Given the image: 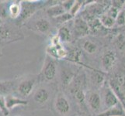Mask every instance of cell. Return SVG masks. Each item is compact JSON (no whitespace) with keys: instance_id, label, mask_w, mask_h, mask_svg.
I'll list each match as a JSON object with an SVG mask.
<instances>
[{"instance_id":"6da1fadb","label":"cell","mask_w":125,"mask_h":116,"mask_svg":"<svg viewBox=\"0 0 125 116\" xmlns=\"http://www.w3.org/2000/svg\"><path fill=\"white\" fill-rule=\"evenodd\" d=\"M41 1H20L21 13L19 18L16 19V25L18 27L25 24L26 22L31 19L35 12L39 10L44 3Z\"/></svg>"},{"instance_id":"7a4b0ae2","label":"cell","mask_w":125,"mask_h":116,"mask_svg":"<svg viewBox=\"0 0 125 116\" xmlns=\"http://www.w3.org/2000/svg\"><path fill=\"white\" fill-rule=\"evenodd\" d=\"M19 28L5 23L0 26V46L24 39L23 34Z\"/></svg>"},{"instance_id":"3957f363","label":"cell","mask_w":125,"mask_h":116,"mask_svg":"<svg viewBox=\"0 0 125 116\" xmlns=\"http://www.w3.org/2000/svg\"><path fill=\"white\" fill-rule=\"evenodd\" d=\"M39 76H30L21 77L18 79L16 85V93L21 97V98H28L33 91L35 86L39 81Z\"/></svg>"},{"instance_id":"277c9868","label":"cell","mask_w":125,"mask_h":116,"mask_svg":"<svg viewBox=\"0 0 125 116\" xmlns=\"http://www.w3.org/2000/svg\"><path fill=\"white\" fill-rule=\"evenodd\" d=\"M102 93H101V99L102 103L103 104L105 110L109 109L114 107L120 105V101L116 95V94L110 88L108 83H105L102 87Z\"/></svg>"},{"instance_id":"5b68a950","label":"cell","mask_w":125,"mask_h":116,"mask_svg":"<svg viewBox=\"0 0 125 116\" xmlns=\"http://www.w3.org/2000/svg\"><path fill=\"white\" fill-rule=\"evenodd\" d=\"M57 64H56L54 59L47 55L41 70V78L49 82L52 81L55 79L56 75H57Z\"/></svg>"},{"instance_id":"8992f818","label":"cell","mask_w":125,"mask_h":116,"mask_svg":"<svg viewBox=\"0 0 125 116\" xmlns=\"http://www.w3.org/2000/svg\"><path fill=\"white\" fill-rule=\"evenodd\" d=\"M85 101L90 109L98 114L102 105L100 94L95 91H88L85 92Z\"/></svg>"},{"instance_id":"52a82bcc","label":"cell","mask_w":125,"mask_h":116,"mask_svg":"<svg viewBox=\"0 0 125 116\" xmlns=\"http://www.w3.org/2000/svg\"><path fill=\"white\" fill-rule=\"evenodd\" d=\"M54 108L57 112L62 115H66L70 112L71 105L68 98L63 93H59L55 98Z\"/></svg>"},{"instance_id":"ba28073f","label":"cell","mask_w":125,"mask_h":116,"mask_svg":"<svg viewBox=\"0 0 125 116\" xmlns=\"http://www.w3.org/2000/svg\"><path fill=\"white\" fill-rule=\"evenodd\" d=\"M117 62V56L112 50H106L103 53L101 57V66L106 72L110 71Z\"/></svg>"},{"instance_id":"9c48e42d","label":"cell","mask_w":125,"mask_h":116,"mask_svg":"<svg viewBox=\"0 0 125 116\" xmlns=\"http://www.w3.org/2000/svg\"><path fill=\"white\" fill-rule=\"evenodd\" d=\"M90 30L89 23L83 17H75L74 20V33L78 36H85L88 35Z\"/></svg>"},{"instance_id":"30bf717a","label":"cell","mask_w":125,"mask_h":116,"mask_svg":"<svg viewBox=\"0 0 125 116\" xmlns=\"http://www.w3.org/2000/svg\"><path fill=\"white\" fill-rule=\"evenodd\" d=\"M18 79L0 80V96L6 97L16 93Z\"/></svg>"},{"instance_id":"8fae6325","label":"cell","mask_w":125,"mask_h":116,"mask_svg":"<svg viewBox=\"0 0 125 116\" xmlns=\"http://www.w3.org/2000/svg\"><path fill=\"white\" fill-rule=\"evenodd\" d=\"M50 98V92L48 89L44 87H40L33 92V99L38 105H44L48 101Z\"/></svg>"},{"instance_id":"7c38bea8","label":"cell","mask_w":125,"mask_h":116,"mask_svg":"<svg viewBox=\"0 0 125 116\" xmlns=\"http://www.w3.org/2000/svg\"><path fill=\"white\" fill-rule=\"evenodd\" d=\"M27 105V101L16 96L15 94H10V95H8L6 97V105L9 111L13 109L16 106H25Z\"/></svg>"},{"instance_id":"4fadbf2b","label":"cell","mask_w":125,"mask_h":116,"mask_svg":"<svg viewBox=\"0 0 125 116\" xmlns=\"http://www.w3.org/2000/svg\"><path fill=\"white\" fill-rule=\"evenodd\" d=\"M33 29L37 32L42 33V34H47L48 32H50L51 25L49 22V20H47L45 18H40L37 19L34 21L33 23Z\"/></svg>"},{"instance_id":"5bb4252c","label":"cell","mask_w":125,"mask_h":116,"mask_svg":"<svg viewBox=\"0 0 125 116\" xmlns=\"http://www.w3.org/2000/svg\"><path fill=\"white\" fill-rule=\"evenodd\" d=\"M95 116H125V111L121 104L109 109H106L102 112H99Z\"/></svg>"},{"instance_id":"9a60e30c","label":"cell","mask_w":125,"mask_h":116,"mask_svg":"<svg viewBox=\"0 0 125 116\" xmlns=\"http://www.w3.org/2000/svg\"><path fill=\"white\" fill-rule=\"evenodd\" d=\"M65 12H67L62 5V3L55 4L54 6H51L49 8H47L46 10V14L52 19L57 18V17L63 15Z\"/></svg>"},{"instance_id":"2e32d148","label":"cell","mask_w":125,"mask_h":116,"mask_svg":"<svg viewBox=\"0 0 125 116\" xmlns=\"http://www.w3.org/2000/svg\"><path fill=\"white\" fill-rule=\"evenodd\" d=\"M75 78V74L68 68H64L61 71V79L62 84L64 86H69Z\"/></svg>"},{"instance_id":"e0dca14e","label":"cell","mask_w":125,"mask_h":116,"mask_svg":"<svg viewBox=\"0 0 125 116\" xmlns=\"http://www.w3.org/2000/svg\"><path fill=\"white\" fill-rule=\"evenodd\" d=\"M57 35L59 37L62 44V43H68L72 40V33L66 26H62L58 29Z\"/></svg>"},{"instance_id":"ac0fdd59","label":"cell","mask_w":125,"mask_h":116,"mask_svg":"<svg viewBox=\"0 0 125 116\" xmlns=\"http://www.w3.org/2000/svg\"><path fill=\"white\" fill-rule=\"evenodd\" d=\"M21 13V3L20 2H12L9 6V15L12 19H17Z\"/></svg>"},{"instance_id":"d6986e66","label":"cell","mask_w":125,"mask_h":116,"mask_svg":"<svg viewBox=\"0 0 125 116\" xmlns=\"http://www.w3.org/2000/svg\"><path fill=\"white\" fill-rule=\"evenodd\" d=\"M99 20H100L101 25L106 29H111L116 25V19L112 18V17L108 16L106 13L100 15Z\"/></svg>"},{"instance_id":"ffe728a7","label":"cell","mask_w":125,"mask_h":116,"mask_svg":"<svg viewBox=\"0 0 125 116\" xmlns=\"http://www.w3.org/2000/svg\"><path fill=\"white\" fill-rule=\"evenodd\" d=\"M91 80L93 84L100 88H102L103 84H105L104 76H103L101 72L99 71H93V73L91 74Z\"/></svg>"},{"instance_id":"44dd1931","label":"cell","mask_w":125,"mask_h":116,"mask_svg":"<svg viewBox=\"0 0 125 116\" xmlns=\"http://www.w3.org/2000/svg\"><path fill=\"white\" fill-rule=\"evenodd\" d=\"M83 48L89 54H94L97 52L98 46L96 43L90 40H85L83 43Z\"/></svg>"},{"instance_id":"7402d4cb","label":"cell","mask_w":125,"mask_h":116,"mask_svg":"<svg viewBox=\"0 0 125 116\" xmlns=\"http://www.w3.org/2000/svg\"><path fill=\"white\" fill-rule=\"evenodd\" d=\"M9 6L6 1H0V18L2 20L7 19L10 15H9Z\"/></svg>"},{"instance_id":"603a6c76","label":"cell","mask_w":125,"mask_h":116,"mask_svg":"<svg viewBox=\"0 0 125 116\" xmlns=\"http://www.w3.org/2000/svg\"><path fill=\"white\" fill-rule=\"evenodd\" d=\"M73 18H74V17H73L69 12H65V13H64L63 15L57 17V18H54L53 19L56 21V23H58L59 24H63L67 22H69Z\"/></svg>"},{"instance_id":"cb8c5ba5","label":"cell","mask_w":125,"mask_h":116,"mask_svg":"<svg viewBox=\"0 0 125 116\" xmlns=\"http://www.w3.org/2000/svg\"><path fill=\"white\" fill-rule=\"evenodd\" d=\"M83 1H75V4L73 5L72 8L71 9V10L69 11V13L73 16L75 17L77 13L79 12V11L82 9V6L83 5Z\"/></svg>"},{"instance_id":"d4e9b609","label":"cell","mask_w":125,"mask_h":116,"mask_svg":"<svg viewBox=\"0 0 125 116\" xmlns=\"http://www.w3.org/2000/svg\"><path fill=\"white\" fill-rule=\"evenodd\" d=\"M46 52H47V55L49 56L50 57L58 60V50L56 46L51 44L50 46L47 47Z\"/></svg>"},{"instance_id":"484cf974","label":"cell","mask_w":125,"mask_h":116,"mask_svg":"<svg viewBox=\"0 0 125 116\" xmlns=\"http://www.w3.org/2000/svg\"><path fill=\"white\" fill-rule=\"evenodd\" d=\"M0 111L4 116H8L10 115V111L6 108V97L0 96Z\"/></svg>"},{"instance_id":"4316f807","label":"cell","mask_w":125,"mask_h":116,"mask_svg":"<svg viewBox=\"0 0 125 116\" xmlns=\"http://www.w3.org/2000/svg\"><path fill=\"white\" fill-rule=\"evenodd\" d=\"M56 47H57V50H58V60L67 58L68 53V51L62 46V45H60Z\"/></svg>"},{"instance_id":"83f0119b","label":"cell","mask_w":125,"mask_h":116,"mask_svg":"<svg viewBox=\"0 0 125 116\" xmlns=\"http://www.w3.org/2000/svg\"><path fill=\"white\" fill-rule=\"evenodd\" d=\"M125 24V12L123 10H120L117 17L116 18V25L120 26H124Z\"/></svg>"},{"instance_id":"f1b7e54d","label":"cell","mask_w":125,"mask_h":116,"mask_svg":"<svg viewBox=\"0 0 125 116\" xmlns=\"http://www.w3.org/2000/svg\"><path fill=\"white\" fill-rule=\"evenodd\" d=\"M75 1H64V2H62V5L63 6V7L64 8V9H65V11L67 12H69L73 5L75 4Z\"/></svg>"},{"instance_id":"f546056e","label":"cell","mask_w":125,"mask_h":116,"mask_svg":"<svg viewBox=\"0 0 125 116\" xmlns=\"http://www.w3.org/2000/svg\"><path fill=\"white\" fill-rule=\"evenodd\" d=\"M2 57V54H1V51H0V57Z\"/></svg>"}]
</instances>
